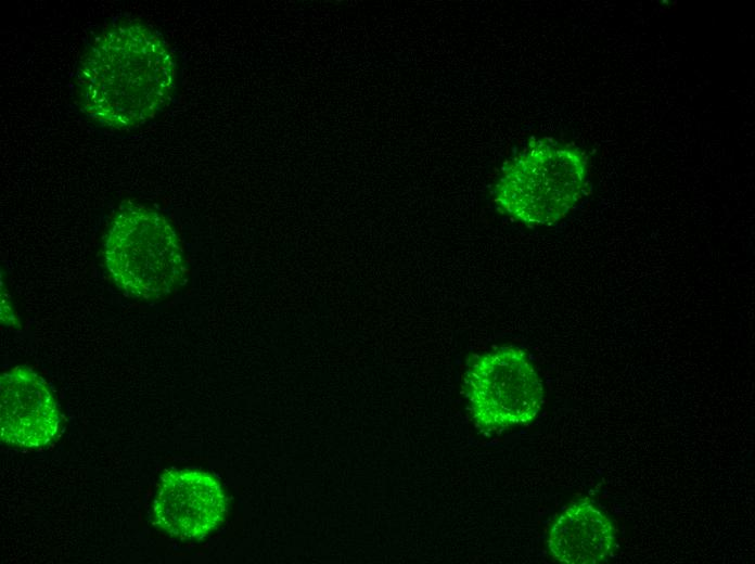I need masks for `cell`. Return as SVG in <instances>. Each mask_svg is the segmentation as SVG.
Returning <instances> with one entry per match:
<instances>
[{"label":"cell","instance_id":"7a4b0ae2","mask_svg":"<svg viewBox=\"0 0 755 564\" xmlns=\"http://www.w3.org/2000/svg\"><path fill=\"white\" fill-rule=\"evenodd\" d=\"M588 182V159L578 148L537 140L501 170L495 202L527 226H550L581 200Z\"/></svg>","mask_w":755,"mask_h":564},{"label":"cell","instance_id":"8992f818","mask_svg":"<svg viewBox=\"0 0 755 564\" xmlns=\"http://www.w3.org/2000/svg\"><path fill=\"white\" fill-rule=\"evenodd\" d=\"M62 418L47 382L25 367L10 369L0 381V426L3 443L29 449L53 441Z\"/></svg>","mask_w":755,"mask_h":564},{"label":"cell","instance_id":"3957f363","mask_svg":"<svg viewBox=\"0 0 755 564\" xmlns=\"http://www.w3.org/2000/svg\"><path fill=\"white\" fill-rule=\"evenodd\" d=\"M112 280L129 297L161 299L174 292L184 272L178 239L164 216L142 206L123 208L104 244Z\"/></svg>","mask_w":755,"mask_h":564},{"label":"cell","instance_id":"6da1fadb","mask_svg":"<svg viewBox=\"0 0 755 564\" xmlns=\"http://www.w3.org/2000/svg\"><path fill=\"white\" fill-rule=\"evenodd\" d=\"M172 61L159 36L137 23L98 36L76 78L82 111L117 129L137 127L166 103L172 87Z\"/></svg>","mask_w":755,"mask_h":564},{"label":"cell","instance_id":"52a82bcc","mask_svg":"<svg viewBox=\"0 0 755 564\" xmlns=\"http://www.w3.org/2000/svg\"><path fill=\"white\" fill-rule=\"evenodd\" d=\"M616 531L612 521L588 499L567 507L553 523L548 547L568 564H598L612 553Z\"/></svg>","mask_w":755,"mask_h":564},{"label":"cell","instance_id":"5b68a950","mask_svg":"<svg viewBox=\"0 0 755 564\" xmlns=\"http://www.w3.org/2000/svg\"><path fill=\"white\" fill-rule=\"evenodd\" d=\"M227 497L212 475L190 469L165 472L153 501L154 523L179 539H202L227 513Z\"/></svg>","mask_w":755,"mask_h":564},{"label":"cell","instance_id":"277c9868","mask_svg":"<svg viewBox=\"0 0 755 564\" xmlns=\"http://www.w3.org/2000/svg\"><path fill=\"white\" fill-rule=\"evenodd\" d=\"M465 396L484 433L532 421L543 399L542 383L519 347L502 346L479 356L465 375Z\"/></svg>","mask_w":755,"mask_h":564}]
</instances>
